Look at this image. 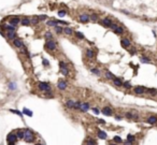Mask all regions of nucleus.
Returning <instances> with one entry per match:
<instances>
[{"label":"nucleus","mask_w":157,"mask_h":145,"mask_svg":"<svg viewBox=\"0 0 157 145\" xmlns=\"http://www.w3.org/2000/svg\"><path fill=\"white\" fill-rule=\"evenodd\" d=\"M89 107H90V104H89L88 102H82L80 111H81V112H83V113H86V112H88Z\"/></svg>","instance_id":"nucleus-16"},{"label":"nucleus","mask_w":157,"mask_h":145,"mask_svg":"<svg viewBox=\"0 0 157 145\" xmlns=\"http://www.w3.org/2000/svg\"><path fill=\"white\" fill-rule=\"evenodd\" d=\"M66 14H67V12L65 10H59L58 11V16H59V17H63Z\"/></svg>","instance_id":"nucleus-47"},{"label":"nucleus","mask_w":157,"mask_h":145,"mask_svg":"<svg viewBox=\"0 0 157 145\" xmlns=\"http://www.w3.org/2000/svg\"><path fill=\"white\" fill-rule=\"evenodd\" d=\"M129 53H130V55H134V54L137 53V50H136V47H131V48H130Z\"/></svg>","instance_id":"nucleus-50"},{"label":"nucleus","mask_w":157,"mask_h":145,"mask_svg":"<svg viewBox=\"0 0 157 145\" xmlns=\"http://www.w3.org/2000/svg\"><path fill=\"white\" fill-rule=\"evenodd\" d=\"M44 39H45L46 41L53 40V33H52L51 31H47V32H45V34H44Z\"/></svg>","instance_id":"nucleus-33"},{"label":"nucleus","mask_w":157,"mask_h":145,"mask_svg":"<svg viewBox=\"0 0 157 145\" xmlns=\"http://www.w3.org/2000/svg\"><path fill=\"white\" fill-rule=\"evenodd\" d=\"M42 65H43L44 67H48V66H50V62H48L47 59L44 58V59H42Z\"/></svg>","instance_id":"nucleus-49"},{"label":"nucleus","mask_w":157,"mask_h":145,"mask_svg":"<svg viewBox=\"0 0 157 145\" xmlns=\"http://www.w3.org/2000/svg\"><path fill=\"white\" fill-rule=\"evenodd\" d=\"M97 122L98 124H102V125H106V120L104 119H97Z\"/></svg>","instance_id":"nucleus-53"},{"label":"nucleus","mask_w":157,"mask_h":145,"mask_svg":"<svg viewBox=\"0 0 157 145\" xmlns=\"http://www.w3.org/2000/svg\"><path fill=\"white\" fill-rule=\"evenodd\" d=\"M16 137H17L18 140H24V137H25V131L22 129L16 130Z\"/></svg>","instance_id":"nucleus-23"},{"label":"nucleus","mask_w":157,"mask_h":145,"mask_svg":"<svg viewBox=\"0 0 157 145\" xmlns=\"http://www.w3.org/2000/svg\"><path fill=\"white\" fill-rule=\"evenodd\" d=\"M117 26H118V25H117V24H115V23H113V24H112V25H111V27H110V28H111V30H114V29H115V28H116V27H117Z\"/></svg>","instance_id":"nucleus-52"},{"label":"nucleus","mask_w":157,"mask_h":145,"mask_svg":"<svg viewBox=\"0 0 157 145\" xmlns=\"http://www.w3.org/2000/svg\"><path fill=\"white\" fill-rule=\"evenodd\" d=\"M22 113H23L24 115H27L28 117H32L33 116V113L31 112L29 109H27V107H24L23 111H22Z\"/></svg>","instance_id":"nucleus-28"},{"label":"nucleus","mask_w":157,"mask_h":145,"mask_svg":"<svg viewBox=\"0 0 157 145\" xmlns=\"http://www.w3.org/2000/svg\"><path fill=\"white\" fill-rule=\"evenodd\" d=\"M78 20L83 24H86L90 20V15L87 14V13H83V14H81V15L78 16Z\"/></svg>","instance_id":"nucleus-8"},{"label":"nucleus","mask_w":157,"mask_h":145,"mask_svg":"<svg viewBox=\"0 0 157 145\" xmlns=\"http://www.w3.org/2000/svg\"><path fill=\"white\" fill-rule=\"evenodd\" d=\"M44 96L45 97H47V98H53L54 97V94H53V92H44Z\"/></svg>","instance_id":"nucleus-48"},{"label":"nucleus","mask_w":157,"mask_h":145,"mask_svg":"<svg viewBox=\"0 0 157 145\" xmlns=\"http://www.w3.org/2000/svg\"><path fill=\"white\" fill-rule=\"evenodd\" d=\"M20 53L22 54H24L27 58H30V53L28 52V50H27V47L26 46H23V47L20 48Z\"/></svg>","instance_id":"nucleus-29"},{"label":"nucleus","mask_w":157,"mask_h":145,"mask_svg":"<svg viewBox=\"0 0 157 145\" xmlns=\"http://www.w3.org/2000/svg\"><path fill=\"white\" fill-rule=\"evenodd\" d=\"M101 113L106 116H112L113 115V110L111 107H103L101 110Z\"/></svg>","instance_id":"nucleus-12"},{"label":"nucleus","mask_w":157,"mask_h":145,"mask_svg":"<svg viewBox=\"0 0 157 145\" xmlns=\"http://www.w3.org/2000/svg\"><path fill=\"white\" fill-rule=\"evenodd\" d=\"M133 92L138 96H141V95H144L146 92V88L144 86H136L133 88Z\"/></svg>","instance_id":"nucleus-6"},{"label":"nucleus","mask_w":157,"mask_h":145,"mask_svg":"<svg viewBox=\"0 0 157 145\" xmlns=\"http://www.w3.org/2000/svg\"><path fill=\"white\" fill-rule=\"evenodd\" d=\"M5 38L8 39V40H10V41H13V40H15V39L17 38V33H16V31L5 32Z\"/></svg>","instance_id":"nucleus-15"},{"label":"nucleus","mask_w":157,"mask_h":145,"mask_svg":"<svg viewBox=\"0 0 157 145\" xmlns=\"http://www.w3.org/2000/svg\"><path fill=\"white\" fill-rule=\"evenodd\" d=\"M12 42H13V46H15L16 48H20V50L23 47V46H25V43H24L23 40L20 38H16L15 40H13Z\"/></svg>","instance_id":"nucleus-11"},{"label":"nucleus","mask_w":157,"mask_h":145,"mask_svg":"<svg viewBox=\"0 0 157 145\" xmlns=\"http://www.w3.org/2000/svg\"><path fill=\"white\" fill-rule=\"evenodd\" d=\"M35 145H44V144H42V143H37Z\"/></svg>","instance_id":"nucleus-58"},{"label":"nucleus","mask_w":157,"mask_h":145,"mask_svg":"<svg viewBox=\"0 0 157 145\" xmlns=\"http://www.w3.org/2000/svg\"><path fill=\"white\" fill-rule=\"evenodd\" d=\"M58 65H59V68H67V67H68V65H67L65 61H63V60L59 61Z\"/></svg>","instance_id":"nucleus-45"},{"label":"nucleus","mask_w":157,"mask_h":145,"mask_svg":"<svg viewBox=\"0 0 157 145\" xmlns=\"http://www.w3.org/2000/svg\"><path fill=\"white\" fill-rule=\"evenodd\" d=\"M58 25L59 24L56 19H50L46 22V26H48V27H54V28H55L56 26H58Z\"/></svg>","instance_id":"nucleus-22"},{"label":"nucleus","mask_w":157,"mask_h":145,"mask_svg":"<svg viewBox=\"0 0 157 145\" xmlns=\"http://www.w3.org/2000/svg\"><path fill=\"white\" fill-rule=\"evenodd\" d=\"M100 24H101L103 27H106V28H110L111 27V25L113 24V20L111 19L110 17H104L103 19L100 22Z\"/></svg>","instance_id":"nucleus-10"},{"label":"nucleus","mask_w":157,"mask_h":145,"mask_svg":"<svg viewBox=\"0 0 157 145\" xmlns=\"http://www.w3.org/2000/svg\"><path fill=\"white\" fill-rule=\"evenodd\" d=\"M17 137H16L15 132H10L8 135H7V142L8 143H16L17 142Z\"/></svg>","instance_id":"nucleus-5"},{"label":"nucleus","mask_w":157,"mask_h":145,"mask_svg":"<svg viewBox=\"0 0 157 145\" xmlns=\"http://www.w3.org/2000/svg\"><path fill=\"white\" fill-rule=\"evenodd\" d=\"M90 20H91V22H94V23L98 22V15H97V14H91V15H90Z\"/></svg>","instance_id":"nucleus-44"},{"label":"nucleus","mask_w":157,"mask_h":145,"mask_svg":"<svg viewBox=\"0 0 157 145\" xmlns=\"http://www.w3.org/2000/svg\"><path fill=\"white\" fill-rule=\"evenodd\" d=\"M104 77H106V80H110V81L112 80V81H113V80L115 79L116 76H115V75H114L111 71H109V70H106V72H104Z\"/></svg>","instance_id":"nucleus-19"},{"label":"nucleus","mask_w":157,"mask_h":145,"mask_svg":"<svg viewBox=\"0 0 157 145\" xmlns=\"http://www.w3.org/2000/svg\"><path fill=\"white\" fill-rule=\"evenodd\" d=\"M55 32L57 33V34H61V33L63 32V28L61 27V26H56L55 27Z\"/></svg>","instance_id":"nucleus-41"},{"label":"nucleus","mask_w":157,"mask_h":145,"mask_svg":"<svg viewBox=\"0 0 157 145\" xmlns=\"http://www.w3.org/2000/svg\"><path fill=\"white\" fill-rule=\"evenodd\" d=\"M67 87H68L67 81H65V80H59V81L57 82V88H58L59 90H66Z\"/></svg>","instance_id":"nucleus-9"},{"label":"nucleus","mask_w":157,"mask_h":145,"mask_svg":"<svg viewBox=\"0 0 157 145\" xmlns=\"http://www.w3.org/2000/svg\"><path fill=\"white\" fill-rule=\"evenodd\" d=\"M74 103H75V101H73V100H67L66 101V107H68V109H71V110H73V107H74Z\"/></svg>","instance_id":"nucleus-30"},{"label":"nucleus","mask_w":157,"mask_h":145,"mask_svg":"<svg viewBox=\"0 0 157 145\" xmlns=\"http://www.w3.org/2000/svg\"><path fill=\"white\" fill-rule=\"evenodd\" d=\"M145 122L149 125H156L157 124V115H151L145 119Z\"/></svg>","instance_id":"nucleus-13"},{"label":"nucleus","mask_w":157,"mask_h":145,"mask_svg":"<svg viewBox=\"0 0 157 145\" xmlns=\"http://www.w3.org/2000/svg\"><path fill=\"white\" fill-rule=\"evenodd\" d=\"M44 47H45V50L48 52H54L57 50V42L54 40L46 41L45 44H44Z\"/></svg>","instance_id":"nucleus-2"},{"label":"nucleus","mask_w":157,"mask_h":145,"mask_svg":"<svg viewBox=\"0 0 157 145\" xmlns=\"http://www.w3.org/2000/svg\"><path fill=\"white\" fill-rule=\"evenodd\" d=\"M123 80L122 77H115V79L113 80V84L114 86H116V87H123Z\"/></svg>","instance_id":"nucleus-18"},{"label":"nucleus","mask_w":157,"mask_h":145,"mask_svg":"<svg viewBox=\"0 0 157 145\" xmlns=\"http://www.w3.org/2000/svg\"><path fill=\"white\" fill-rule=\"evenodd\" d=\"M115 119H116V120H122L123 116H121V115H115Z\"/></svg>","instance_id":"nucleus-54"},{"label":"nucleus","mask_w":157,"mask_h":145,"mask_svg":"<svg viewBox=\"0 0 157 145\" xmlns=\"http://www.w3.org/2000/svg\"><path fill=\"white\" fill-rule=\"evenodd\" d=\"M81 104L82 102L81 101H75V103H74V107H73V110H75V111H80V109H81Z\"/></svg>","instance_id":"nucleus-42"},{"label":"nucleus","mask_w":157,"mask_h":145,"mask_svg":"<svg viewBox=\"0 0 157 145\" xmlns=\"http://www.w3.org/2000/svg\"><path fill=\"white\" fill-rule=\"evenodd\" d=\"M126 141H128V142H130V143H132V144H134V142L137 141V139H136V135H133V134H131V133H129V134L127 135Z\"/></svg>","instance_id":"nucleus-25"},{"label":"nucleus","mask_w":157,"mask_h":145,"mask_svg":"<svg viewBox=\"0 0 157 145\" xmlns=\"http://www.w3.org/2000/svg\"><path fill=\"white\" fill-rule=\"evenodd\" d=\"M140 61H141V64H151V58L146 56H141L140 57Z\"/></svg>","instance_id":"nucleus-32"},{"label":"nucleus","mask_w":157,"mask_h":145,"mask_svg":"<svg viewBox=\"0 0 157 145\" xmlns=\"http://www.w3.org/2000/svg\"><path fill=\"white\" fill-rule=\"evenodd\" d=\"M91 111H93V113H94L95 115H99L100 113H101V111H100L99 109H97V107H93V109H91Z\"/></svg>","instance_id":"nucleus-46"},{"label":"nucleus","mask_w":157,"mask_h":145,"mask_svg":"<svg viewBox=\"0 0 157 145\" xmlns=\"http://www.w3.org/2000/svg\"><path fill=\"white\" fill-rule=\"evenodd\" d=\"M20 24L23 26H30V19L28 17H24V18H22V20H20Z\"/></svg>","instance_id":"nucleus-31"},{"label":"nucleus","mask_w":157,"mask_h":145,"mask_svg":"<svg viewBox=\"0 0 157 145\" xmlns=\"http://www.w3.org/2000/svg\"><path fill=\"white\" fill-rule=\"evenodd\" d=\"M125 117L129 120H137L139 119V114H138V111L131 110V111H128L125 113Z\"/></svg>","instance_id":"nucleus-3"},{"label":"nucleus","mask_w":157,"mask_h":145,"mask_svg":"<svg viewBox=\"0 0 157 145\" xmlns=\"http://www.w3.org/2000/svg\"><path fill=\"white\" fill-rule=\"evenodd\" d=\"M25 131V137H24V140L26 143H33L35 141V133L33 132L31 129L29 128H26L24 129Z\"/></svg>","instance_id":"nucleus-1"},{"label":"nucleus","mask_w":157,"mask_h":145,"mask_svg":"<svg viewBox=\"0 0 157 145\" xmlns=\"http://www.w3.org/2000/svg\"><path fill=\"white\" fill-rule=\"evenodd\" d=\"M124 31H125V29L123 28L122 26H117L116 28L113 30V32L115 33V34H118V36H122V34H124Z\"/></svg>","instance_id":"nucleus-20"},{"label":"nucleus","mask_w":157,"mask_h":145,"mask_svg":"<svg viewBox=\"0 0 157 145\" xmlns=\"http://www.w3.org/2000/svg\"><path fill=\"white\" fill-rule=\"evenodd\" d=\"M8 88L10 89L11 92H14L17 89V84H16L15 82H9L8 83Z\"/></svg>","instance_id":"nucleus-24"},{"label":"nucleus","mask_w":157,"mask_h":145,"mask_svg":"<svg viewBox=\"0 0 157 145\" xmlns=\"http://www.w3.org/2000/svg\"><path fill=\"white\" fill-rule=\"evenodd\" d=\"M113 142L116 143V144H122L123 140H122V137H119V135H115V137H113Z\"/></svg>","instance_id":"nucleus-36"},{"label":"nucleus","mask_w":157,"mask_h":145,"mask_svg":"<svg viewBox=\"0 0 157 145\" xmlns=\"http://www.w3.org/2000/svg\"><path fill=\"white\" fill-rule=\"evenodd\" d=\"M9 111H10L11 113H13V114H16V115H18V116H20V117H23V115H24L23 113L20 112V111H18L17 109H16V110H12V109H11V110H9Z\"/></svg>","instance_id":"nucleus-40"},{"label":"nucleus","mask_w":157,"mask_h":145,"mask_svg":"<svg viewBox=\"0 0 157 145\" xmlns=\"http://www.w3.org/2000/svg\"><path fill=\"white\" fill-rule=\"evenodd\" d=\"M109 145H118V144H116V143H110Z\"/></svg>","instance_id":"nucleus-57"},{"label":"nucleus","mask_w":157,"mask_h":145,"mask_svg":"<svg viewBox=\"0 0 157 145\" xmlns=\"http://www.w3.org/2000/svg\"><path fill=\"white\" fill-rule=\"evenodd\" d=\"M121 45L124 48H129L130 45H131V41L128 38H122V40H121Z\"/></svg>","instance_id":"nucleus-14"},{"label":"nucleus","mask_w":157,"mask_h":145,"mask_svg":"<svg viewBox=\"0 0 157 145\" xmlns=\"http://www.w3.org/2000/svg\"><path fill=\"white\" fill-rule=\"evenodd\" d=\"M38 18H39V20H45L46 18H47V16L46 15H40V16H38Z\"/></svg>","instance_id":"nucleus-51"},{"label":"nucleus","mask_w":157,"mask_h":145,"mask_svg":"<svg viewBox=\"0 0 157 145\" xmlns=\"http://www.w3.org/2000/svg\"><path fill=\"white\" fill-rule=\"evenodd\" d=\"M75 37L78 39H80V40H84V39H85V36H84L82 32H80V31H76L75 32Z\"/></svg>","instance_id":"nucleus-43"},{"label":"nucleus","mask_w":157,"mask_h":145,"mask_svg":"<svg viewBox=\"0 0 157 145\" xmlns=\"http://www.w3.org/2000/svg\"><path fill=\"white\" fill-rule=\"evenodd\" d=\"M123 87H124L125 89H127V90H129V89L132 88V85H131V83H130V82L126 81V82H124V83H123Z\"/></svg>","instance_id":"nucleus-34"},{"label":"nucleus","mask_w":157,"mask_h":145,"mask_svg":"<svg viewBox=\"0 0 157 145\" xmlns=\"http://www.w3.org/2000/svg\"><path fill=\"white\" fill-rule=\"evenodd\" d=\"M86 145H97L96 140L91 139V137H87L86 139Z\"/></svg>","instance_id":"nucleus-37"},{"label":"nucleus","mask_w":157,"mask_h":145,"mask_svg":"<svg viewBox=\"0 0 157 145\" xmlns=\"http://www.w3.org/2000/svg\"><path fill=\"white\" fill-rule=\"evenodd\" d=\"M39 22H40V20H39L38 16H33V17H32V18H31V19H30V23L32 24L33 26L38 25V24H39Z\"/></svg>","instance_id":"nucleus-39"},{"label":"nucleus","mask_w":157,"mask_h":145,"mask_svg":"<svg viewBox=\"0 0 157 145\" xmlns=\"http://www.w3.org/2000/svg\"><path fill=\"white\" fill-rule=\"evenodd\" d=\"M20 20H22V19H20L18 16H12V17L9 18V23H10L11 26H13V27H16V26L20 23Z\"/></svg>","instance_id":"nucleus-7"},{"label":"nucleus","mask_w":157,"mask_h":145,"mask_svg":"<svg viewBox=\"0 0 157 145\" xmlns=\"http://www.w3.org/2000/svg\"><path fill=\"white\" fill-rule=\"evenodd\" d=\"M97 137H98L99 139H101V140H106L108 135H106V133L104 132V131H102V130L99 129L98 131H97Z\"/></svg>","instance_id":"nucleus-21"},{"label":"nucleus","mask_w":157,"mask_h":145,"mask_svg":"<svg viewBox=\"0 0 157 145\" xmlns=\"http://www.w3.org/2000/svg\"><path fill=\"white\" fill-rule=\"evenodd\" d=\"M60 73L63 74V75H65V76H68L69 75V68L67 67V68H60Z\"/></svg>","instance_id":"nucleus-35"},{"label":"nucleus","mask_w":157,"mask_h":145,"mask_svg":"<svg viewBox=\"0 0 157 145\" xmlns=\"http://www.w3.org/2000/svg\"><path fill=\"white\" fill-rule=\"evenodd\" d=\"M85 55H86V57L88 59L93 60V59L95 58V52H94V50H91V48H87L86 52H85Z\"/></svg>","instance_id":"nucleus-17"},{"label":"nucleus","mask_w":157,"mask_h":145,"mask_svg":"<svg viewBox=\"0 0 157 145\" xmlns=\"http://www.w3.org/2000/svg\"><path fill=\"white\" fill-rule=\"evenodd\" d=\"M8 145H16V143H8Z\"/></svg>","instance_id":"nucleus-56"},{"label":"nucleus","mask_w":157,"mask_h":145,"mask_svg":"<svg viewBox=\"0 0 157 145\" xmlns=\"http://www.w3.org/2000/svg\"><path fill=\"white\" fill-rule=\"evenodd\" d=\"M90 72L93 74H95V75H100V74H101V72H100V70H99L98 68H96V67H95V68H91L90 69Z\"/></svg>","instance_id":"nucleus-38"},{"label":"nucleus","mask_w":157,"mask_h":145,"mask_svg":"<svg viewBox=\"0 0 157 145\" xmlns=\"http://www.w3.org/2000/svg\"><path fill=\"white\" fill-rule=\"evenodd\" d=\"M146 92L152 97L157 96V89H155V88H146Z\"/></svg>","instance_id":"nucleus-27"},{"label":"nucleus","mask_w":157,"mask_h":145,"mask_svg":"<svg viewBox=\"0 0 157 145\" xmlns=\"http://www.w3.org/2000/svg\"><path fill=\"white\" fill-rule=\"evenodd\" d=\"M63 33H65L66 36H72V34H73V30H72L70 27L66 26V27L63 28Z\"/></svg>","instance_id":"nucleus-26"},{"label":"nucleus","mask_w":157,"mask_h":145,"mask_svg":"<svg viewBox=\"0 0 157 145\" xmlns=\"http://www.w3.org/2000/svg\"><path fill=\"white\" fill-rule=\"evenodd\" d=\"M37 85H38V88L40 89L41 92H52V87L47 82H39Z\"/></svg>","instance_id":"nucleus-4"},{"label":"nucleus","mask_w":157,"mask_h":145,"mask_svg":"<svg viewBox=\"0 0 157 145\" xmlns=\"http://www.w3.org/2000/svg\"><path fill=\"white\" fill-rule=\"evenodd\" d=\"M123 144H124V145H133L132 143L128 142V141H125V142H123Z\"/></svg>","instance_id":"nucleus-55"}]
</instances>
